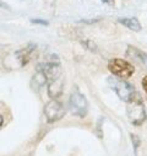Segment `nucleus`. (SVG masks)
I'll return each instance as SVG.
<instances>
[{
	"label": "nucleus",
	"mask_w": 147,
	"mask_h": 156,
	"mask_svg": "<svg viewBox=\"0 0 147 156\" xmlns=\"http://www.w3.org/2000/svg\"><path fill=\"white\" fill-rule=\"evenodd\" d=\"M126 107V114L129 117L130 122L134 126H141L146 119H147V113L145 108V103L141 98V96L135 92L134 96L130 98Z\"/></svg>",
	"instance_id": "1"
},
{
	"label": "nucleus",
	"mask_w": 147,
	"mask_h": 156,
	"mask_svg": "<svg viewBox=\"0 0 147 156\" xmlns=\"http://www.w3.org/2000/svg\"><path fill=\"white\" fill-rule=\"evenodd\" d=\"M108 69L110 70L114 76L121 77V79H129L132 76L135 68L132 64H130L128 60L120 59V58H113L108 63Z\"/></svg>",
	"instance_id": "4"
},
{
	"label": "nucleus",
	"mask_w": 147,
	"mask_h": 156,
	"mask_svg": "<svg viewBox=\"0 0 147 156\" xmlns=\"http://www.w3.org/2000/svg\"><path fill=\"white\" fill-rule=\"evenodd\" d=\"M118 22L134 32H140L142 28L140 21L136 17H120V19H118Z\"/></svg>",
	"instance_id": "10"
},
{
	"label": "nucleus",
	"mask_w": 147,
	"mask_h": 156,
	"mask_svg": "<svg viewBox=\"0 0 147 156\" xmlns=\"http://www.w3.org/2000/svg\"><path fill=\"white\" fill-rule=\"evenodd\" d=\"M63 86H64V83H63V79L61 76L58 77V79L53 80L49 83L48 85V95L50 98H58L61 94H63Z\"/></svg>",
	"instance_id": "8"
},
{
	"label": "nucleus",
	"mask_w": 147,
	"mask_h": 156,
	"mask_svg": "<svg viewBox=\"0 0 147 156\" xmlns=\"http://www.w3.org/2000/svg\"><path fill=\"white\" fill-rule=\"evenodd\" d=\"M142 87H143L145 92L147 94V75L143 76V79H142Z\"/></svg>",
	"instance_id": "14"
},
{
	"label": "nucleus",
	"mask_w": 147,
	"mask_h": 156,
	"mask_svg": "<svg viewBox=\"0 0 147 156\" xmlns=\"http://www.w3.org/2000/svg\"><path fill=\"white\" fill-rule=\"evenodd\" d=\"M34 49H36V44H29V46H27V47H25V48H22L20 51H16L11 57L10 55L8 57L9 59H11V64L8 65L6 68L8 69H11V66H12L14 63H16L15 69H19V68L25 66L28 63V60L31 58V54L33 53Z\"/></svg>",
	"instance_id": "6"
},
{
	"label": "nucleus",
	"mask_w": 147,
	"mask_h": 156,
	"mask_svg": "<svg viewBox=\"0 0 147 156\" xmlns=\"http://www.w3.org/2000/svg\"><path fill=\"white\" fill-rule=\"evenodd\" d=\"M82 44H84L87 49H90V51H92V52H96V51H97L96 44H94L92 41H90V40H85V41H82Z\"/></svg>",
	"instance_id": "11"
},
{
	"label": "nucleus",
	"mask_w": 147,
	"mask_h": 156,
	"mask_svg": "<svg viewBox=\"0 0 147 156\" xmlns=\"http://www.w3.org/2000/svg\"><path fill=\"white\" fill-rule=\"evenodd\" d=\"M104 4H109V5H113L114 4V0H102Z\"/></svg>",
	"instance_id": "15"
},
{
	"label": "nucleus",
	"mask_w": 147,
	"mask_h": 156,
	"mask_svg": "<svg viewBox=\"0 0 147 156\" xmlns=\"http://www.w3.org/2000/svg\"><path fill=\"white\" fill-rule=\"evenodd\" d=\"M0 6H2V8H6V6H5V5L3 4V3H0Z\"/></svg>",
	"instance_id": "17"
},
{
	"label": "nucleus",
	"mask_w": 147,
	"mask_h": 156,
	"mask_svg": "<svg viewBox=\"0 0 147 156\" xmlns=\"http://www.w3.org/2000/svg\"><path fill=\"white\" fill-rule=\"evenodd\" d=\"M32 23H34V25H43V26H48V25H49L48 21H46V20H39V19H33V20H32Z\"/></svg>",
	"instance_id": "12"
},
{
	"label": "nucleus",
	"mask_w": 147,
	"mask_h": 156,
	"mask_svg": "<svg viewBox=\"0 0 147 156\" xmlns=\"http://www.w3.org/2000/svg\"><path fill=\"white\" fill-rule=\"evenodd\" d=\"M47 83H48V79H47V76H46L44 71L42 70V68H41V66H38V68H37L36 74H34V75H33V77H32V83H31V85H32L33 90L39 91V90H41V89H42Z\"/></svg>",
	"instance_id": "7"
},
{
	"label": "nucleus",
	"mask_w": 147,
	"mask_h": 156,
	"mask_svg": "<svg viewBox=\"0 0 147 156\" xmlns=\"http://www.w3.org/2000/svg\"><path fill=\"white\" fill-rule=\"evenodd\" d=\"M126 54H128L130 58H132V59H135L136 62H138V63H140L141 65H143L145 68H147V54L143 53L142 51H140V49H137V48H135V47H132V46H129L128 49H126Z\"/></svg>",
	"instance_id": "9"
},
{
	"label": "nucleus",
	"mask_w": 147,
	"mask_h": 156,
	"mask_svg": "<svg viewBox=\"0 0 147 156\" xmlns=\"http://www.w3.org/2000/svg\"><path fill=\"white\" fill-rule=\"evenodd\" d=\"M131 139H132V143H134V147H135V150L138 147V144H140V140H138V136H136V135H134V134H131Z\"/></svg>",
	"instance_id": "13"
},
{
	"label": "nucleus",
	"mask_w": 147,
	"mask_h": 156,
	"mask_svg": "<svg viewBox=\"0 0 147 156\" xmlns=\"http://www.w3.org/2000/svg\"><path fill=\"white\" fill-rule=\"evenodd\" d=\"M3 124H4V117H3L2 114H0V128L3 127Z\"/></svg>",
	"instance_id": "16"
},
{
	"label": "nucleus",
	"mask_w": 147,
	"mask_h": 156,
	"mask_svg": "<svg viewBox=\"0 0 147 156\" xmlns=\"http://www.w3.org/2000/svg\"><path fill=\"white\" fill-rule=\"evenodd\" d=\"M108 84L117 95L118 97L124 101V102H129L130 98L134 96V94L136 92L135 89L124 79L121 77H118V76H112L108 79Z\"/></svg>",
	"instance_id": "2"
},
{
	"label": "nucleus",
	"mask_w": 147,
	"mask_h": 156,
	"mask_svg": "<svg viewBox=\"0 0 147 156\" xmlns=\"http://www.w3.org/2000/svg\"><path fill=\"white\" fill-rule=\"evenodd\" d=\"M69 107H70L71 113L80 117V118H84L88 112V102H87L86 97L76 87L72 90V92L70 95Z\"/></svg>",
	"instance_id": "3"
},
{
	"label": "nucleus",
	"mask_w": 147,
	"mask_h": 156,
	"mask_svg": "<svg viewBox=\"0 0 147 156\" xmlns=\"http://www.w3.org/2000/svg\"><path fill=\"white\" fill-rule=\"evenodd\" d=\"M44 115H46L48 123L58 122L65 115V107L56 98H52L44 106Z\"/></svg>",
	"instance_id": "5"
}]
</instances>
